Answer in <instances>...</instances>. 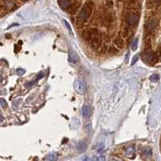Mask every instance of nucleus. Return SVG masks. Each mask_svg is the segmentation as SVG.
I'll return each mask as SVG.
<instances>
[{
  "label": "nucleus",
  "mask_w": 161,
  "mask_h": 161,
  "mask_svg": "<svg viewBox=\"0 0 161 161\" xmlns=\"http://www.w3.org/2000/svg\"><path fill=\"white\" fill-rule=\"evenodd\" d=\"M138 41H139V39H138V38H136V39L134 40V41H133V43H132V45H131V50L133 51V52L136 51L137 48H138Z\"/></svg>",
  "instance_id": "nucleus-16"
},
{
  "label": "nucleus",
  "mask_w": 161,
  "mask_h": 161,
  "mask_svg": "<svg viewBox=\"0 0 161 161\" xmlns=\"http://www.w3.org/2000/svg\"><path fill=\"white\" fill-rule=\"evenodd\" d=\"M104 160V159H106V158L105 157H99V158H97V160Z\"/></svg>",
  "instance_id": "nucleus-27"
},
{
  "label": "nucleus",
  "mask_w": 161,
  "mask_h": 161,
  "mask_svg": "<svg viewBox=\"0 0 161 161\" xmlns=\"http://www.w3.org/2000/svg\"><path fill=\"white\" fill-rule=\"evenodd\" d=\"M121 35H122L123 38H127L130 36V27H125L123 29L121 32Z\"/></svg>",
  "instance_id": "nucleus-12"
},
{
  "label": "nucleus",
  "mask_w": 161,
  "mask_h": 161,
  "mask_svg": "<svg viewBox=\"0 0 161 161\" xmlns=\"http://www.w3.org/2000/svg\"><path fill=\"white\" fill-rule=\"evenodd\" d=\"M82 38L84 39V40H85V41H89V40L91 39L92 36H91V34L88 30H85L82 32Z\"/></svg>",
  "instance_id": "nucleus-11"
},
{
  "label": "nucleus",
  "mask_w": 161,
  "mask_h": 161,
  "mask_svg": "<svg viewBox=\"0 0 161 161\" xmlns=\"http://www.w3.org/2000/svg\"><path fill=\"white\" fill-rule=\"evenodd\" d=\"M135 149L134 147H129L126 149V156H132V155H135Z\"/></svg>",
  "instance_id": "nucleus-15"
},
{
  "label": "nucleus",
  "mask_w": 161,
  "mask_h": 161,
  "mask_svg": "<svg viewBox=\"0 0 161 161\" xmlns=\"http://www.w3.org/2000/svg\"><path fill=\"white\" fill-rule=\"evenodd\" d=\"M68 58H69V61L71 62H77V60H78L77 54L74 53L73 51H70L69 55H68Z\"/></svg>",
  "instance_id": "nucleus-14"
},
{
  "label": "nucleus",
  "mask_w": 161,
  "mask_h": 161,
  "mask_svg": "<svg viewBox=\"0 0 161 161\" xmlns=\"http://www.w3.org/2000/svg\"><path fill=\"white\" fill-rule=\"evenodd\" d=\"M43 77H44V73H39V75L37 76V78L36 79L35 82H34V84H36V83L38 82V80H39L40 78H42Z\"/></svg>",
  "instance_id": "nucleus-22"
},
{
  "label": "nucleus",
  "mask_w": 161,
  "mask_h": 161,
  "mask_svg": "<svg viewBox=\"0 0 161 161\" xmlns=\"http://www.w3.org/2000/svg\"><path fill=\"white\" fill-rule=\"evenodd\" d=\"M80 7V3L79 1H77V0H74V1L73 2V3H72V5L69 7V8L67 10V11L69 14L73 15V14H75V13L77 12V11L79 10Z\"/></svg>",
  "instance_id": "nucleus-7"
},
{
  "label": "nucleus",
  "mask_w": 161,
  "mask_h": 161,
  "mask_svg": "<svg viewBox=\"0 0 161 161\" xmlns=\"http://www.w3.org/2000/svg\"><path fill=\"white\" fill-rule=\"evenodd\" d=\"M74 88H75V90L77 94H83L86 90V85L84 80H77L75 82V84H74Z\"/></svg>",
  "instance_id": "nucleus-5"
},
{
  "label": "nucleus",
  "mask_w": 161,
  "mask_h": 161,
  "mask_svg": "<svg viewBox=\"0 0 161 161\" xmlns=\"http://www.w3.org/2000/svg\"><path fill=\"white\" fill-rule=\"evenodd\" d=\"M17 73H18L19 75H24L25 73V70L23 69V68H18V69H17Z\"/></svg>",
  "instance_id": "nucleus-24"
},
{
  "label": "nucleus",
  "mask_w": 161,
  "mask_h": 161,
  "mask_svg": "<svg viewBox=\"0 0 161 161\" xmlns=\"http://www.w3.org/2000/svg\"><path fill=\"white\" fill-rule=\"evenodd\" d=\"M143 155L146 156H151L152 155V149L151 148H145L144 149V151H143Z\"/></svg>",
  "instance_id": "nucleus-17"
},
{
  "label": "nucleus",
  "mask_w": 161,
  "mask_h": 161,
  "mask_svg": "<svg viewBox=\"0 0 161 161\" xmlns=\"http://www.w3.org/2000/svg\"><path fill=\"white\" fill-rule=\"evenodd\" d=\"M108 52H109V54L110 55L114 56V55H117L119 53V50L116 47H114V46H110L108 49Z\"/></svg>",
  "instance_id": "nucleus-13"
},
{
  "label": "nucleus",
  "mask_w": 161,
  "mask_h": 161,
  "mask_svg": "<svg viewBox=\"0 0 161 161\" xmlns=\"http://www.w3.org/2000/svg\"><path fill=\"white\" fill-rule=\"evenodd\" d=\"M138 56H133V58H132V61H131V63H130V65H134L135 64V62H137L138 61Z\"/></svg>",
  "instance_id": "nucleus-21"
},
{
  "label": "nucleus",
  "mask_w": 161,
  "mask_h": 161,
  "mask_svg": "<svg viewBox=\"0 0 161 161\" xmlns=\"http://www.w3.org/2000/svg\"><path fill=\"white\" fill-rule=\"evenodd\" d=\"M103 150H104V146H103V144H100L98 146V147H97V152L102 153L103 152Z\"/></svg>",
  "instance_id": "nucleus-23"
},
{
  "label": "nucleus",
  "mask_w": 161,
  "mask_h": 161,
  "mask_svg": "<svg viewBox=\"0 0 161 161\" xmlns=\"http://www.w3.org/2000/svg\"><path fill=\"white\" fill-rule=\"evenodd\" d=\"M82 115L85 118H89L92 115V108L90 106L85 105L82 107Z\"/></svg>",
  "instance_id": "nucleus-8"
},
{
  "label": "nucleus",
  "mask_w": 161,
  "mask_h": 161,
  "mask_svg": "<svg viewBox=\"0 0 161 161\" xmlns=\"http://www.w3.org/2000/svg\"><path fill=\"white\" fill-rule=\"evenodd\" d=\"M94 3L92 0H87L82 7L79 11L77 15V20L80 23H84L87 21L92 15V12L94 11Z\"/></svg>",
  "instance_id": "nucleus-1"
},
{
  "label": "nucleus",
  "mask_w": 161,
  "mask_h": 161,
  "mask_svg": "<svg viewBox=\"0 0 161 161\" xmlns=\"http://www.w3.org/2000/svg\"><path fill=\"white\" fill-rule=\"evenodd\" d=\"M155 56H156V61H158V60L161 57V47L158 48L157 51L156 52V53H155Z\"/></svg>",
  "instance_id": "nucleus-19"
},
{
  "label": "nucleus",
  "mask_w": 161,
  "mask_h": 161,
  "mask_svg": "<svg viewBox=\"0 0 161 161\" xmlns=\"http://www.w3.org/2000/svg\"><path fill=\"white\" fill-rule=\"evenodd\" d=\"M157 26V21L155 19H149L146 21L145 25H144V28L145 31L147 33L152 32L153 30H155V28Z\"/></svg>",
  "instance_id": "nucleus-6"
},
{
  "label": "nucleus",
  "mask_w": 161,
  "mask_h": 161,
  "mask_svg": "<svg viewBox=\"0 0 161 161\" xmlns=\"http://www.w3.org/2000/svg\"><path fill=\"white\" fill-rule=\"evenodd\" d=\"M114 44L115 46H117L118 48H123L124 46H125V42L124 40L123 39L122 37H116L115 39H114Z\"/></svg>",
  "instance_id": "nucleus-9"
},
{
  "label": "nucleus",
  "mask_w": 161,
  "mask_h": 161,
  "mask_svg": "<svg viewBox=\"0 0 161 161\" xmlns=\"http://www.w3.org/2000/svg\"><path fill=\"white\" fill-rule=\"evenodd\" d=\"M77 151L79 152H83L85 151V149H86V143L84 142V141H82V142H80L78 144H77Z\"/></svg>",
  "instance_id": "nucleus-10"
},
{
  "label": "nucleus",
  "mask_w": 161,
  "mask_h": 161,
  "mask_svg": "<svg viewBox=\"0 0 161 161\" xmlns=\"http://www.w3.org/2000/svg\"><path fill=\"white\" fill-rule=\"evenodd\" d=\"M143 60L147 63H156L157 61L156 59V56H155V53L152 52L150 48L146 49L145 52H143Z\"/></svg>",
  "instance_id": "nucleus-4"
},
{
  "label": "nucleus",
  "mask_w": 161,
  "mask_h": 161,
  "mask_svg": "<svg viewBox=\"0 0 161 161\" xmlns=\"http://www.w3.org/2000/svg\"><path fill=\"white\" fill-rule=\"evenodd\" d=\"M0 105H1V106L3 108H5L7 106V101H6L5 99L3 98H1L0 99Z\"/></svg>",
  "instance_id": "nucleus-20"
},
{
  "label": "nucleus",
  "mask_w": 161,
  "mask_h": 161,
  "mask_svg": "<svg viewBox=\"0 0 161 161\" xmlns=\"http://www.w3.org/2000/svg\"><path fill=\"white\" fill-rule=\"evenodd\" d=\"M3 120H4V118H3V115H2V114H0V123L3 122Z\"/></svg>",
  "instance_id": "nucleus-26"
},
{
  "label": "nucleus",
  "mask_w": 161,
  "mask_h": 161,
  "mask_svg": "<svg viewBox=\"0 0 161 161\" xmlns=\"http://www.w3.org/2000/svg\"><path fill=\"white\" fill-rule=\"evenodd\" d=\"M89 44L91 46V48L95 50L101 48V46L102 44V36L100 32H97L96 35L89 40Z\"/></svg>",
  "instance_id": "nucleus-3"
},
{
  "label": "nucleus",
  "mask_w": 161,
  "mask_h": 161,
  "mask_svg": "<svg viewBox=\"0 0 161 161\" xmlns=\"http://www.w3.org/2000/svg\"><path fill=\"white\" fill-rule=\"evenodd\" d=\"M140 19V14L139 12H134V11H127L124 15L123 21L125 22L126 26L130 28L135 27Z\"/></svg>",
  "instance_id": "nucleus-2"
},
{
  "label": "nucleus",
  "mask_w": 161,
  "mask_h": 161,
  "mask_svg": "<svg viewBox=\"0 0 161 161\" xmlns=\"http://www.w3.org/2000/svg\"><path fill=\"white\" fill-rule=\"evenodd\" d=\"M65 24L67 25V27H68V30H69V31H71V27H70L69 24H68V22L65 21Z\"/></svg>",
  "instance_id": "nucleus-25"
},
{
  "label": "nucleus",
  "mask_w": 161,
  "mask_h": 161,
  "mask_svg": "<svg viewBox=\"0 0 161 161\" xmlns=\"http://www.w3.org/2000/svg\"><path fill=\"white\" fill-rule=\"evenodd\" d=\"M159 79V77L158 74H153V75H152L150 77L151 82H157Z\"/></svg>",
  "instance_id": "nucleus-18"
}]
</instances>
